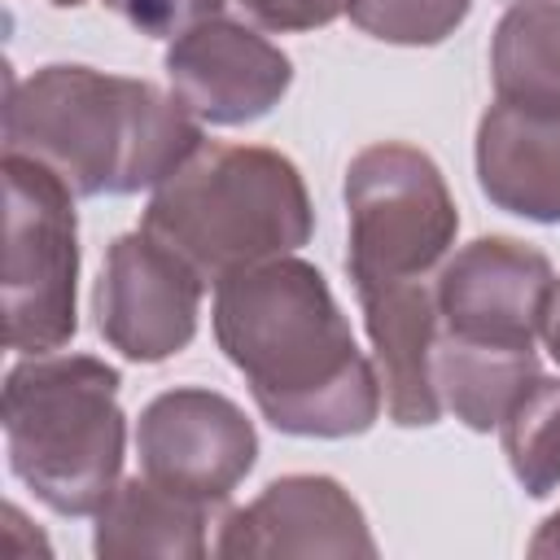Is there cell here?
I'll return each instance as SVG.
<instances>
[{
    "label": "cell",
    "mask_w": 560,
    "mask_h": 560,
    "mask_svg": "<svg viewBox=\"0 0 560 560\" xmlns=\"http://www.w3.org/2000/svg\"><path fill=\"white\" fill-rule=\"evenodd\" d=\"M538 376V350H490L438 332L433 385L442 407L472 433L499 429L512 398Z\"/></svg>",
    "instance_id": "2e32d148"
},
{
    "label": "cell",
    "mask_w": 560,
    "mask_h": 560,
    "mask_svg": "<svg viewBox=\"0 0 560 560\" xmlns=\"http://www.w3.org/2000/svg\"><path fill=\"white\" fill-rule=\"evenodd\" d=\"M525 551H529V556H560V512H551V516L534 529V538H529Z\"/></svg>",
    "instance_id": "44dd1931"
},
{
    "label": "cell",
    "mask_w": 560,
    "mask_h": 560,
    "mask_svg": "<svg viewBox=\"0 0 560 560\" xmlns=\"http://www.w3.org/2000/svg\"><path fill=\"white\" fill-rule=\"evenodd\" d=\"M228 4H236L249 26L280 31V35H289V31H319V26L337 22L350 9V0H228Z\"/></svg>",
    "instance_id": "ffe728a7"
},
{
    "label": "cell",
    "mask_w": 560,
    "mask_h": 560,
    "mask_svg": "<svg viewBox=\"0 0 560 560\" xmlns=\"http://www.w3.org/2000/svg\"><path fill=\"white\" fill-rule=\"evenodd\" d=\"M542 341L551 350V359L560 363V280L551 289V306H547V324H542Z\"/></svg>",
    "instance_id": "7402d4cb"
},
{
    "label": "cell",
    "mask_w": 560,
    "mask_h": 560,
    "mask_svg": "<svg viewBox=\"0 0 560 560\" xmlns=\"http://www.w3.org/2000/svg\"><path fill=\"white\" fill-rule=\"evenodd\" d=\"M433 280H359L354 298L376 350V376L385 416L398 429H429L442 420V398L433 385V350L442 332Z\"/></svg>",
    "instance_id": "7c38bea8"
},
{
    "label": "cell",
    "mask_w": 560,
    "mask_h": 560,
    "mask_svg": "<svg viewBox=\"0 0 560 560\" xmlns=\"http://www.w3.org/2000/svg\"><path fill=\"white\" fill-rule=\"evenodd\" d=\"M214 556H376V538L337 477L289 472L219 521Z\"/></svg>",
    "instance_id": "8fae6325"
},
{
    "label": "cell",
    "mask_w": 560,
    "mask_h": 560,
    "mask_svg": "<svg viewBox=\"0 0 560 560\" xmlns=\"http://www.w3.org/2000/svg\"><path fill=\"white\" fill-rule=\"evenodd\" d=\"M4 341L52 354L79 332L74 192L35 158L4 153Z\"/></svg>",
    "instance_id": "5b68a950"
},
{
    "label": "cell",
    "mask_w": 560,
    "mask_h": 560,
    "mask_svg": "<svg viewBox=\"0 0 560 560\" xmlns=\"http://www.w3.org/2000/svg\"><path fill=\"white\" fill-rule=\"evenodd\" d=\"M140 232L175 249L206 284H219L232 271L298 254L315 232V206L284 153L206 140L153 188Z\"/></svg>",
    "instance_id": "3957f363"
},
{
    "label": "cell",
    "mask_w": 560,
    "mask_h": 560,
    "mask_svg": "<svg viewBox=\"0 0 560 560\" xmlns=\"http://www.w3.org/2000/svg\"><path fill=\"white\" fill-rule=\"evenodd\" d=\"M503 455L529 499L560 490V376H534L499 420Z\"/></svg>",
    "instance_id": "e0dca14e"
},
{
    "label": "cell",
    "mask_w": 560,
    "mask_h": 560,
    "mask_svg": "<svg viewBox=\"0 0 560 560\" xmlns=\"http://www.w3.org/2000/svg\"><path fill=\"white\" fill-rule=\"evenodd\" d=\"M206 144L175 92L52 61L4 92V153L44 162L74 197L158 188Z\"/></svg>",
    "instance_id": "7a4b0ae2"
},
{
    "label": "cell",
    "mask_w": 560,
    "mask_h": 560,
    "mask_svg": "<svg viewBox=\"0 0 560 560\" xmlns=\"http://www.w3.org/2000/svg\"><path fill=\"white\" fill-rule=\"evenodd\" d=\"M57 9H74L83 0H52ZM105 9H114L122 22H131L140 35H153V39H175L184 35L188 26L214 18L228 0H101Z\"/></svg>",
    "instance_id": "d6986e66"
},
{
    "label": "cell",
    "mask_w": 560,
    "mask_h": 560,
    "mask_svg": "<svg viewBox=\"0 0 560 560\" xmlns=\"http://www.w3.org/2000/svg\"><path fill=\"white\" fill-rule=\"evenodd\" d=\"M210 503L179 494L153 477H127L118 490L101 503L96 529H92V551L101 560L118 556H171V560H201L214 551L206 542V525H214Z\"/></svg>",
    "instance_id": "5bb4252c"
},
{
    "label": "cell",
    "mask_w": 560,
    "mask_h": 560,
    "mask_svg": "<svg viewBox=\"0 0 560 560\" xmlns=\"http://www.w3.org/2000/svg\"><path fill=\"white\" fill-rule=\"evenodd\" d=\"M477 184L494 210L560 223V118H529L494 101L477 122Z\"/></svg>",
    "instance_id": "4fadbf2b"
},
{
    "label": "cell",
    "mask_w": 560,
    "mask_h": 560,
    "mask_svg": "<svg viewBox=\"0 0 560 560\" xmlns=\"http://www.w3.org/2000/svg\"><path fill=\"white\" fill-rule=\"evenodd\" d=\"M442 332L490 350H534L547 324L556 271L542 249L516 236H477L438 271Z\"/></svg>",
    "instance_id": "9c48e42d"
},
{
    "label": "cell",
    "mask_w": 560,
    "mask_h": 560,
    "mask_svg": "<svg viewBox=\"0 0 560 560\" xmlns=\"http://www.w3.org/2000/svg\"><path fill=\"white\" fill-rule=\"evenodd\" d=\"M350 280H433L455 249L459 210L438 162L402 140L368 144L346 166Z\"/></svg>",
    "instance_id": "8992f818"
},
{
    "label": "cell",
    "mask_w": 560,
    "mask_h": 560,
    "mask_svg": "<svg viewBox=\"0 0 560 560\" xmlns=\"http://www.w3.org/2000/svg\"><path fill=\"white\" fill-rule=\"evenodd\" d=\"M166 79L197 122L245 127L284 101L293 61L258 26L214 13L166 44Z\"/></svg>",
    "instance_id": "30bf717a"
},
{
    "label": "cell",
    "mask_w": 560,
    "mask_h": 560,
    "mask_svg": "<svg viewBox=\"0 0 560 560\" xmlns=\"http://www.w3.org/2000/svg\"><path fill=\"white\" fill-rule=\"evenodd\" d=\"M206 280L149 232L109 241L92 284L96 332L131 363H166L197 337Z\"/></svg>",
    "instance_id": "52a82bcc"
},
{
    "label": "cell",
    "mask_w": 560,
    "mask_h": 560,
    "mask_svg": "<svg viewBox=\"0 0 560 560\" xmlns=\"http://www.w3.org/2000/svg\"><path fill=\"white\" fill-rule=\"evenodd\" d=\"M210 324L276 433L332 442L376 424L385 402L376 363L315 262L284 254L223 276Z\"/></svg>",
    "instance_id": "6da1fadb"
},
{
    "label": "cell",
    "mask_w": 560,
    "mask_h": 560,
    "mask_svg": "<svg viewBox=\"0 0 560 560\" xmlns=\"http://www.w3.org/2000/svg\"><path fill=\"white\" fill-rule=\"evenodd\" d=\"M122 376L96 354H22L4 376L9 472L57 516H96L122 481Z\"/></svg>",
    "instance_id": "277c9868"
},
{
    "label": "cell",
    "mask_w": 560,
    "mask_h": 560,
    "mask_svg": "<svg viewBox=\"0 0 560 560\" xmlns=\"http://www.w3.org/2000/svg\"><path fill=\"white\" fill-rule=\"evenodd\" d=\"M136 455L144 477L223 508L258 464V433L228 394L175 385L144 402L136 420Z\"/></svg>",
    "instance_id": "ba28073f"
},
{
    "label": "cell",
    "mask_w": 560,
    "mask_h": 560,
    "mask_svg": "<svg viewBox=\"0 0 560 560\" xmlns=\"http://www.w3.org/2000/svg\"><path fill=\"white\" fill-rule=\"evenodd\" d=\"M472 0H350V22L398 48H433L455 35L468 18Z\"/></svg>",
    "instance_id": "ac0fdd59"
},
{
    "label": "cell",
    "mask_w": 560,
    "mask_h": 560,
    "mask_svg": "<svg viewBox=\"0 0 560 560\" xmlns=\"http://www.w3.org/2000/svg\"><path fill=\"white\" fill-rule=\"evenodd\" d=\"M494 101L560 118V0H512L490 39Z\"/></svg>",
    "instance_id": "9a60e30c"
}]
</instances>
